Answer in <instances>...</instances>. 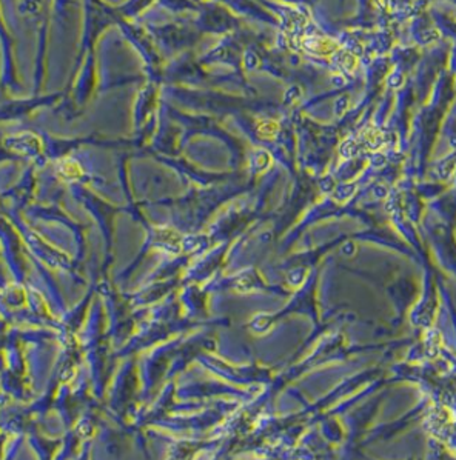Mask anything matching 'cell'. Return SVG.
I'll return each instance as SVG.
<instances>
[{
  "mask_svg": "<svg viewBox=\"0 0 456 460\" xmlns=\"http://www.w3.org/2000/svg\"><path fill=\"white\" fill-rule=\"evenodd\" d=\"M342 252H344V254H348V256H350V254H353V252H355V245H353L352 242L345 243L344 247H342Z\"/></svg>",
  "mask_w": 456,
  "mask_h": 460,
  "instance_id": "8",
  "label": "cell"
},
{
  "mask_svg": "<svg viewBox=\"0 0 456 460\" xmlns=\"http://www.w3.org/2000/svg\"><path fill=\"white\" fill-rule=\"evenodd\" d=\"M202 240H207L205 237H196V236H188V237H185L182 240V247L185 248V249H195V248H198L199 247V242H202Z\"/></svg>",
  "mask_w": 456,
  "mask_h": 460,
  "instance_id": "6",
  "label": "cell"
},
{
  "mask_svg": "<svg viewBox=\"0 0 456 460\" xmlns=\"http://www.w3.org/2000/svg\"><path fill=\"white\" fill-rule=\"evenodd\" d=\"M268 325H270V317H267V316L256 317L253 322H251V328L256 329V331H262V329H265Z\"/></svg>",
  "mask_w": 456,
  "mask_h": 460,
  "instance_id": "7",
  "label": "cell"
},
{
  "mask_svg": "<svg viewBox=\"0 0 456 460\" xmlns=\"http://www.w3.org/2000/svg\"><path fill=\"white\" fill-rule=\"evenodd\" d=\"M373 192H375V195H376L377 199L385 197V195H387V190H385V188H382V187H375Z\"/></svg>",
  "mask_w": 456,
  "mask_h": 460,
  "instance_id": "9",
  "label": "cell"
},
{
  "mask_svg": "<svg viewBox=\"0 0 456 460\" xmlns=\"http://www.w3.org/2000/svg\"><path fill=\"white\" fill-rule=\"evenodd\" d=\"M321 188L324 190V191H330L333 188V182L330 180V179H327V180H322L321 182Z\"/></svg>",
  "mask_w": 456,
  "mask_h": 460,
  "instance_id": "10",
  "label": "cell"
},
{
  "mask_svg": "<svg viewBox=\"0 0 456 460\" xmlns=\"http://www.w3.org/2000/svg\"><path fill=\"white\" fill-rule=\"evenodd\" d=\"M8 145L9 148L16 153H20V154H25V155H30V154H37L39 151L42 150V143L40 140L37 139L36 135L33 134H20V135H16L13 139L8 140Z\"/></svg>",
  "mask_w": 456,
  "mask_h": 460,
  "instance_id": "1",
  "label": "cell"
},
{
  "mask_svg": "<svg viewBox=\"0 0 456 460\" xmlns=\"http://www.w3.org/2000/svg\"><path fill=\"white\" fill-rule=\"evenodd\" d=\"M79 165L76 162H65L62 165V174L63 175H70V177H76L77 174H79Z\"/></svg>",
  "mask_w": 456,
  "mask_h": 460,
  "instance_id": "5",
  "label": "cell"
},
{
  "mask_svg": "<svg viewBox=\"0 0 456 460\" xmlns=\"http://www.w3.org/2000/svg\"><path fill=\"white\" fill-rule=\"evenodd\" d=\"M355 190H356L355 185H341V187L336 188L335 195H336L337 200H345V199H348V197H352L353 192H355Z\"/></svg>",
  "mask_w": 456,
  "mask_h": 460,
  "instance_id": "4",
  "label": "cell"
},
{
  "mask_svg": "<svg viewBox=\"0 0 456 460\" xmlns=\"http://www.w3.org/2000/svg\"><path fill=\"white\" fill-rule=\"evenodd\" d=\"M439 344H441V336L438 331H432L429 334V339H427V345H425V351L427 356L435 357L439 351Z\"/></svg>",
  "mask_w": 456,
  "mask_h": 460,
  "instance_id": "2",
  "label": "cell"
},
{
  "mask_svg": "<svg viewBox=\"0 0 456 460\" xmlns=\"http://www.w3.org/2000/svg\"><path fill=\"white\" fill-rule=\"evenodd\" d=\"M305 276H307L305 269L297 268V269H292L288 272L287 280H288V283H292V285H300V283L305 280Z\"/></svg>",
  "mask_w": 456,
  "mask_h": 460,
  "instance_id": "3",
  "label": "cell"
}]
</instances>
